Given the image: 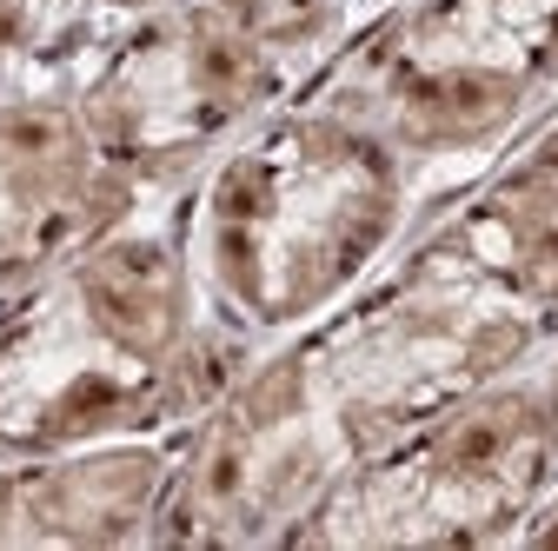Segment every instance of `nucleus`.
Masks as SVG:
<instances>
[{"label": "nucleus", "mask_w": 558, "mask_h": 551, "mask_svg": "<svg viewBox=\"0 0 558 551\" xmlns=\"http://www.w3.org/2000/svg\"><path fill=\"white\" fill-rule=\"evenodd\" d=\"M107 14H133V8H154V0H100Z\"/></svg>", "instance_id": "15"}, {"label": "nucleus", "mask_w": 558, "mask_h": 551, "mask_svg": "<svg viewBox=\"0 0 558 551\" xmlns=\"http://www.w3.org/2000/svg\"><path fill=\"white\" fill-rule=\"evenodd\" d=\"M512 544H558V486L532 505V518L519 525V538H512Z\"/></svg>", "instance_id": "12"}, {"label": "nucleus", "mask_w": 558, "mask_h": 551, "mask_svg": "<svg viewBox=\"0 0 558 551\" xmlns=\"http://www.w3.org/2000/svg\"><path fill=\"white\" fill-rule=\"evenodd\" d=\"M551 486L558 419L538 372L519 366L345 465V478L300 518L293 544H512Z\"/></svg>", "instance_id": "6"}, {"label": "nucleus", "mask_w": 558, "mask_h": 551, "mask_svg": "<svg viewBox=\"0 0 558 551\" xmlns=\"http://www.w3.org/2000/svg\"><path fill=\"white\" fill-rule=\"evenodd\" d=\"M21 81H34V74H21V66H14V60H0V100H8V94H14Z\"/></svg>", "instance_id": "14"}, {"label": "nucleus", "mask_w": 558, "mask_h": 551, "mask_svg": "<svg viewBox=\"0 0 558 551\" xmlns=\"http://www.w3.org/2000/svg\"><path fill=\"white\" fill-rule=\"evenodd\" d=\"M360 8H366V14H373V8H386V0H360Z\"/></svg>", "instance_id": "16"}, {"label": "nucleus", "mask_w": 558, "mask_h": 551, "mask_svg": "<svg viewBox=\"0 0 558 551\" xmlns=\"http://www.w3.org/2000/svg\"><path fill=\"white\" fill-rule=\"evenodd\" d=\"M60 87L74 94L94 147L140 193L193 186L253 120L300 94V81L214 0H154L107 14L60 66Z\"/></svg>", "instance_id": "5"}, {"label": "nucleus", "mask_w": 558, "mask_h": 551, "mask_svg": "<svg viewBox=\"0 0 558 551\" xmlns=\"http://www.w3.org/2000/svg\"><path fill=\"white\" fill-rule=\"evenodd\" d=\"M545 339L551 319L525 313L426 233H412L399 259H386L353 299L293 332L287 346L360 465L433 412L532 366Z\"/></svg>", "instance_id": "4"}, {"label": "nucleus", "mask_w": 558, "mask_h": 551, "mask_svg": "<svg viewBox=\"0 0 558 551\" xmlns=\"http://www.w3.org/2000/svg\"><path fill=\"white\" fill-rule=\"evenodd\" d=\"M418 233L558 326V107L485 173H472Z\"/></svg>", "instance_id": "9"}, {"label": "nucleus", "mask_w": 558, "mask_h": 551, "mask_svg": "<svg viewBox=\"0 0 558 551\" xmlns=\"http://www.w3.org/2000/svg\"><path fill=\"white\" fill-rule=\"evenodd\" d=\"M100 21V0H0V60H14L21 74H60Z\"/></svg>", "instance_id": "11"}, {"label": "nucleus", "mask_w": 558, "mask_h": 551, "mask_svg": "<svg viewBox=\"0 0 558 551\" xmlns=\"http://www.w3.org/2000/svg\"><path fill=\"white\" fill-rule=\"evenodd\" d=\"M253 353L193 280L180 193H147L0 306V452L173 439Z\"/></svg>", "instance_id": "1"}, {"label": "nucleus", "mask_w": 558, "mask_h": 551, "mask_svg": "<svg viewBox=\"0 0 558 551\" xmlns=\"http://www.w3.org/2000/svg\"><path fill=\"white\" fill-rule=\"evenodd\" d=\"M532 372H538V385H545V405H551V419H558V326H551V339L538 346Z\"/></svg>", "instance_id": "13"}, {"label": "nucleus", "mask_w": 558, "mask_h": 551, "mask_svg": "<svg viewBox=\"0 0 558 551\" xmlns=\"http://www.w3.org/2000/svg\"><path fill=\"white\" fill-rule=\"evenodd\" d=\"M306 94L386 133L439 213L558 107V0H386Z\"/></svg>", "instance_id": "3"}, {"label": "nucleus", "mask_w": 558, "mask_h": 551, "mask_svg": "<svg viewBox=\"0 0 558 551\" xmlns=\"http://www.w3.org/2000/svg\"><path fill=\"white\" fill-rule=\"evenodd\" d=\"M426 220L433 199L405 154L306 87L180 186L193 280L246 346H279L345 306Z\"/></svg>", "instance_id": "2"}, {"label": "nucleus", "mask_w": 558, "mask_h": 551, "mask_svg": "<svg viewBox=\"0 0 558 551\" xmlns=\"http://www.w3.org/2000/svg\"><path fill=\"white\" fill-rule=\"evenodd\" d=\"M180 465L173 439L0 452V544H154Z\"/></svg>", "instance_id": "8"}, {"label": "nucleus", "mask_w": 558, "mask_h": 551, "mask_svg": "<svg viewBox=\"0 0 558 551\" xmlns=\"http://www.w3.org/2000/svg\"><path fill=\"white\" fill-rule=\"evenodd\" d=\"M214 8L246 34L259 40L287 74L306 87L319 66L353 40V27L366 21L360 0H214Z\"/></svg>", "instance_id": "10"}, {"label": "nucleus", "mask_w": 558, "mask_h": 551, "mask_svg": "<svg viewBox=\"0 0 558 551\" xmlns=\"http://www.w3.org/2000/svg\"><path fill=\"white\" fill-rule=\"evenodd\" d=\"M140 199L147 193L94 147L60 74L21 81L0 100V306Z\"/></svg>", "instance_id": "7"}]
</instances>
